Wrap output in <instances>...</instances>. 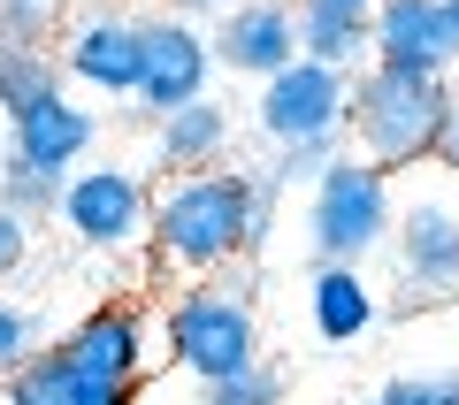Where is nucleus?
<instances>
[{
    "label": "nucleus",
    "mask_w": 459,
    "mask_h": 405,
    "mask_svg": "<svg viewBox=\"0 0 459 405\" xmlns=\"http://www.w3.org/2000/svg\"><path fill=\"white\" fill-rule=\"evenodd\" d=\"M207 54L230 77H276L299 62V31H291V0H238L222 8V23L207 31Z\"/></svg>",
    "instance_id": "obj_10"
},
{
    "label": "nucleus",
    "mask_w": 459,
    "mask_h": 405,
    "mask_svg": "<svg viewBox=\"0 0 459 405\" xmlns=\"http://www.w3.org/2000/svg\"><path fill=\"white\" fill-rule=\"evenodd\" d=\"M344 115L360 130V161L391 177V168L437 161L444 115H452V84L444 77H406V69H368V77H352Z\"/></svg>",
    "instance_id": "obj_2"
},
{
    "label": "nucleus",
    "mask_w": 459,
    "mask_h": 405,
    "mask_svg": "<svg viewBox=\"0 0 459 405\" xmlns=\"http://www.w3.org/2000/svg\"><path fill=\"white\" fill-rule=\"evenodd\" d=\"M307 298H314V329H322L329 344H360L368 322H376V291H368V276L344 268V260H314Z\"/></svg>",
    "instance_id": "obj_17"
},
{
    "label": "nucleus",
    "mask_w": 459,
    "mask_h": 405,
    "mask_svg": "<svg viewBox=\"0 0 459 405\" xmlns=\"http://www.w3.org/2000/svg\"><path fill=\"white\" fill-rule=\"evenodd\" d=\"M39 352H47V329H39V314L16 306V298H0V383H8L23 359H39Z\"/></svg>",
    "instance_id": "obj_20"
},
{
    "label": "nucleus",
    "mask_w": 459,
    "mask_h": 405,
    "mask_svg": "<svg viewBox=\"0 0 459 405\" xmlns=\"http://www.w3.org/2000/svg\"><path fill=\"white\" fill-rule=\"evenodd\" d=\"M437 161L459 177V99H452V115H444V138H437Z\"/></svg>",
    "instance_id": "obj_26"
},
{
    "label": "nucleus",
    "mask_w": 459,
    "mask_h": 405,
    "mask_svg": "<svg viewBox=\"0 0 459 405\" xmlns=\"http://www.w3.org/2000/svg\"><path fill=\"white\" fill-rule=\"evenodd\" d=\"M54 69H69L84 92L131 99L138 92V16H123V8H92V16H77Z\"/></svg>",
    "instance_id": "obj_11"
},
{
    "label": "nucleus",
    "mask_w": 459,
    "mask_h": 405,
    "mask_svg": "<svg viewBox=\"0 0 459 405\" xmlns=\"http://www.w3.org/2000/svg\"><path fill=\"white\" fill-rule=\"evenodd\" d=\"M199 405H283V375L268 359H253L246 375H222V383H199Z\"/></svg>",
    "instance_id": "obj_19"
},
{
    "label": "nucleus",
    "mask_w": 459,
    "mask_h": 405,
    "mask_svg": "<svg viewBox=\"0 0 459 405\" xmlns=\"http://www.w3.org/2000/svg\"><path fill=\"white\" fill-rule=\"evenodd\" d=\"M398 207H391V177L368 161H329L314 177V199H307V237L322 260H344V268H360L383 237H391Z\"/></svg>",
    "instance_id": "obj_3"
},
{
    "label": "nucleus",
    "mask_w": 459,
    "mask_h": 405,
    "mask_svg": "<svg viewBox=\"0 0 459 405\" xmlns=\"http://www.w3.org/2000/svg\"><path fill=\"white\" fill-rule=\"evenodd\" d=\"M368 405H459V375H391Z\"/></svg>",
    "instance_id": "obj_22"
},
{
    "label": "nucleus",
    "mask_w": 459,
    "mask_h": 405,
    "mask_svg": "<svg viewBox=\"0 0 459 405\" xmlns=\"http://www.w3.org/2000/svg\"><path fill=\"white\" fill-rule=\"evenodd\" d=\"M391 237H398V276H406V314L459 298V214L444 199H413L391 222Z\"/></svg>",
    "instance_id": "obj_9"
},
{
    "label": "nucleus",
    "mask_w": 459,
    "mask_h": 405,
    "mask_svg": "<svg viewBox=\"0 0 459 405\" xmlns=\"http://www.w3.org/2000/svg\"><path fill=\"white\" fill-rule=\"evenodd\" d=\"M77 367H92L100 383H123L138 390L146 383V322H138V306H92L69 337H54Z\"/></svg>",
    "instance_id": "obj_13"
},
{
    "label": "nucleus",
    "mask_w": 459,
    "mask_h": 405,
    "mask_svg": "<svg viewBox=\"0 0 459 405\" xmlns=\"http://www.w3.org/2000/svg\"><path fill=\"white\" fill-rule=\"evenodd\" d=\"M329 161H337V138H322V146H283L276 161L261 168V177L276 184V192H291V184H307V192H314V177H322Z\"/></svg>",
    "instance_id": "obj_21"
},
{
    "label": "nucleus",
    "mask_w": 459,
    "mask_h": 405,
    "mask_svg": "<svg viewBox=\"0 0 459 405\" xmlns=\"http://www.w3.org/2000/svg\"><path fill=\"white\" fill-rule=\"evenodd\" d=\"M54 214L69 222V237L92 245V253H131L146 237V214H153V192L131 177V168H77L54 199Z\"/></svg>",
    "instance_id": "obj_6"
},
{
    "label": "nucleus",
    "mask_w": 459,
    "mask_h": 405,
    "mask_svg": "<svg viewBox=\"0 0 459 405\" xmlns=\"http://www.w3.org/2000/svg\"><path fill=\"white\" fill-rule=\"evenodd\" d=\"M169 359H177L184 375H199V383L246 375L253 359H261V329H253V306H246L238 291H214V283L184 291L177 306H169Z\"/></svg>",
    "instance_id": "obj_4"
},
{
    "label": "nucleus",
    "mask_w": 459,
    "mask_h": 405,
    "mask_svg": "<svg viewBox=\"0 0 459 405\" xmlns=\"http://www.w3.org/2000/svg\"><path fill=\"white\" fill-rule=\"evenodd\" d=\"M344 99H352V77H337V69H322V62H291V69H276V77L261 84L253 115H261V130L283 153V146H322V138H337Z\"/></svg>",
    "instance_id": "obj_7"
},
{
    "label": "nucleus",
    "mask_w": 459,
    "mask_h": 405,
    "mask_svg": "<svg viewBox=\"0 0 459 405\" xmlns=\"http://www.w3.org/2000/svg\"><path fill=\"white\" fill-rule=\"evenodd\" d=\"M444 8H452V31H459V0H444Z\"/></svg>",
    "instance_id": "obj_27"
},
{
    "label": "nucleus",
    "mask_w": 459,
    "mask_h": 405,
    "mask_svg": "<svg viewBox=\"0 0 459 405\" xmlns=\"http://www.w3.org/2000/svg\"><path fill=\"white\" fill-rule=\"evenodd\" d=\"M276 222V184L261 168H199V177H169L146 214V237L169 268H222V260L253 253Z\"/></svg>",
    "instance_id": "obj_1"
},
{
    "label": "nucleus",
    "mask_w": 459,
    "mask_h": 405,
    "mask_svg": "<svg viewBox=\"0 0 459 405\" xmlns=\"http://www.w3.org/2000/svg\"><path fill=\"white\" fill-rule=\"evenodd\" d=\"M207 77H214V54L192 16H138V92L131 99L153 123L207 99Z\"/></svg>",
    "instance_id": "obj_5"
},
{
    "label": "nucleus",
    "mask_w": 459,
    "mask_h": 405,
    "mask_svg": "<svg viewBox=\"0 0 459 405\" xmlns=\"http://www.w3.org/2000/svg\"><path fill=\"white\" fill-rule=\"evenodd\" d=\"M222 8H238V0H161V16H222Z\"/></svg>",
    "instance_id": "obj_25"
},
{
    "label": "nucleus",
    "mask_w": 459,
    "mask_h": 405,
    "mask_svg": "<svg viewBox=\"0 0 459 405\" xmlns=\"http://www.w3.org/2000/svg\"><path fill=\"white\" fill-rule=\"evenodd\" d=\"M23 253H31V222H16V214L0 207V283L23 268Z\"/></svg>",
    "instance_id": "obj_24"
},
{
    "label": "nucleus",
    "mask_w": 459,
    "mask_h": 405,
    "mask_svg": "<svg viewBox=\"0 0 459 405\" xmlns=\"http://www.w3.org/2000/svg\"><path fill=\"white\" fill-rule=\"evenodd\" d=\"M222 146H230V108L222 99H192V108L161 115L153 161H161V177H199V168H222Z\"/></svg>",
    "instance_id": "obj_16"
},
{
    "label": "nucleus",
    "mask_w": 459,
    "mask_h": 405,
    "mask_svg": "<svg viewBox=\"0 0 459 405\" xmlns=\"http://www.w3.org/2000/svg\"><path fill=\"white\" fill-rule=\"evenodd\" d=\"M131 398H138V390L100 383V375L77 367L62 344H47L39 359H23V367L0 383V405H131Z\"/></svg>",
    "instance_id": "obj_15"
},
{
    "label": "nucleus",
    "mask_w": 459,
    "mask_h": 405,
    "mask_svg": "<svg viewBox=\"0 0 459 405\" xmlns=\"http://www.w3.org/2000/svg\"><path fill=\"white\" fill-rule=\"evenodd\" d=\"M54 23H62V0H0V39H23V47H39Z\"/></svg>",
    "instance_id": "obj_23"
},
{
    "label": "nucleus",
    "mask_w": 459,
    "mask_h": 405,
    "mask_svg": "<svg viewBox=\"0 0 459 405\" xmlns=\"http://www.w3.org/2000/svg\"><path fill=\"white\" fill-rule=\"evenodd\" d=\"M368 23H376V0H291L299 62H322L337 77L368 62Z\"/></svg>",
    "instance_id": "obj_14"
},
{
    "label": "nucleus",
    "mask_w": 459,
    "mask_h": 405,
    "mask_svg": "<svg viewBox=\"0 0 459 405\" xmlns=\"http://www.w3.org/2000/svg\"><path fill=\"white\" fill-rule=\"evenodd\" d=\"M62 92V69H54L47 47H23V39H0V115L16 123L23 108Z\"/></svg>",
    "instance_id": "obj_18"
},
{
    "label": "nucleus",
    "mask_w": 459,
    "mask_h": 405,
    "mask_svg": "<svg viewBox=\"0 0 459 405\" xmlns=\"http://www.w3.org/2000/svg\"><path fill=\"white\" fill-rule=\"evenodd\" d=\"M92 115L77 108L69 92H54V99H39V108H23L16 123H8V161H23V168H39L47 184H69L77 177V161H84V146H92Z\"/></svg>",
    "instance_id": "obj_12"
},
{
    "label": "nucleus",
    "mask_w": 459,
    "mask_h": 405,
    "mask_svg": "<svg viewBox=\"0 0 459 405\" xmlns=\"http://www.w3.org/2000/svg\"><path fill=\"white\" fill-rule=\"evenodd\" d=\"M368 54L376 69H406V77H444L459 62V31L444 0H376L368 23Z\"/></svg>",
    "instance_id": "obj_8"
}]
</instances>
